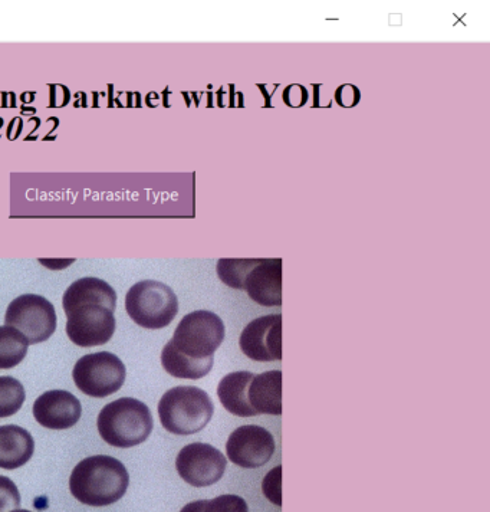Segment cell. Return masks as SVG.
I'll return each instance as SVG.
<instances>
[{"label": "cell", "instance_id": "1", "mask_svg": "<svg viewBox=\"0 0 490 512\" xmlns=\"http://www.w3.org/2000/svg\"><path fill=\"white\" fill-rule=\"evenodd\" d=\"M62 305L68 317V337L77 346H101L114 336L117 294L108 282L94 277L72 282Z\"/></svg>", "mask_w": 490, "mask_h": 512}, {"label": "cell", "instance_id": "2", "mask_svg": "<svg viewBox=\"0 0 490 512\" xmlns=\"http://www.w3.org/2000/svg\"><path fill=\"white\" fill-rule=\"evenodd\" d=\"M130 475L123 462L108 455L82 459L72 471L69 489L78 501L91 507H105L126 495Z\"/></svg>", "mask_w": 490, "mask_h": 512}, {"label": "cell", "instance_id": "3", "mask_svg": "<svg viewBox=\"0 0 490 512\" xmlns=\"http://www.w3.org/2000/svg\"><path fill=\"white\" fill-rule=\"evenodd\" d=\"M153 426L149 406L134 397H120L108 403L97 419L101 438L117 448L140 445L149 438Z\"/></svg>", "mask_w": 490, "mask_h": 512}, {"label": "cell", "instance_id": "4", "mask_svg": "<svg viewBox=\"0 0 490 512\" xmlns=\"http://www.w3.org/2000/svg\"><path fill=\"white\" fill-rule=\"evenodd\" d=\"M215 406L205 390L177 386L167 390L159 402L161 425L174 435H193L212 420Z\"/></svg>", "mask_w": 490, "mask_h": 512}, {"label": "cell", "instance_id": "5", "mask_svg": "<svg viewBox=\"0 0 490 512\" xmlns=\"http://www.w3.org/2000/svg\"><path fill=\"white\" fill-rule=\"evenodd\" d=\"M126 310L138 326L159 330L169 326L179 313V300L163 282L140 281L127 292Z\"/></svg>", "mask_w": 490, "mask_h": 512}, {"label": "cell", "instance_id": "6", "mask_svg": "<svg viewBox=\"0 0 490 512\" xmlns=\"http://www.w3.org/2000/svg\"><path fill=\"white\" fill-rule=\"evenodd\" d=\"M225 340V324L212 311L199 310L180 321L169 343L177 351L194 360L213 357Z\"/></svg>", "mask_w": 490, "mask_h": 512}, {"label": "cell", "instance_id": "7", "mask_svg": "<svg viewBox=\"0 0 490 512\" xmlns=\"http://www.w3.org/2000/svg\"><path fill=\"white\" fill-rule=\"evenodd\" d=\"M126 374L123 361L110 351L82 356L72 370L78 389L91 397H107L118 392L126 382Z\"/></svg>", "mask_w": 490, "mask_h": 512}, {"label": "cell", "instance_id": "8", "mask_svg": "<svg viewBox=\"0 0 490 512\" xmlns=\"http://www.w3.org/2000/svg\"><path fill=\"white\" fill-rule=\"evenodd\" d=\"M5 323L21 331L29 344L42 343L54 334L57 313L54 305L45 297L23 294L8 305Z\"/></svg>", "mask_w": 490, "mask_h": 512}, {"label": "cell", "instance_id": "9", "mask_svg": "<svg viewBox=\"0 0 490 512\" xmlns=\"http://www.w3.org/2000/svg\"><path fill=\"white\" fill-rule=\"evenodd\" d=\"M226 456L207 443L194 442L184 446L176 459V469L180 478L192 487H210L225 474Z\"/></svg>", "mask_w": 490, "mask_h": 512}, {"label": "cell", "instance_id": "10", "mask_svg": "<svg viewBox=\"0 0 490 512\" xmlns=\"http://www.w3.org/2000/svg\"><path fill=\"white\" fill-rule=\"evenodd\" d=\"M272 433L256 425L240 426L226 443L230 462L245 469H256L268 464L275 454Z\"/></svg>", "mask_w": 490, "mask_h": 512}, {"label": "cell", "instance_id": "11", "mask_svg": "<svg viewBox=\"0 0 490 512\" xmlns=\"http://www.w3.org/2000/svg\"><path fill=\"white\" fill-rule=\"evenodd\" d=\"M240 349L249 359L275 361L282 359V315L256 318L240 334Z\"/></svg>", "mask_w": 490, "mask_h": 512}, {"label": "cell", "instance_id": "12", "mask_svg": "<svg viewBox=\"0 0 490 512\" xmlns=\"http://www.w3.org/2000/svg\"><path fill=\"white\" fill-rule=\"evenodd\" d=\"M81 402L68 390H48L34 403V416L48 429H68L81 418Z\"/></svg>", "mask_w": 490, "mask_h": 512}, {"label": "cell", "instance_id": "13", "mask_svg": "<svg viewBox=\"0 0 490 512\" xmlns=\"http://www.w3.org/2000/svg\"><path fill=\"white\" fill-rule=\"evenodd\" d=\"M243 290L263 307H281L282 259H258L246 275Z\"/></svg>", "mask_w": 490, "mask_h": 512}, {"label": "cell", "instance_id": "14", "mask_svg": "<svg viewBox=\"0 0 490 512\" xmlns=\"http://www.w3.org/2000/svg\"><path fill=\"white\" fill-rule=\"evenodd\" d=\"M34 451V438L25 428L18 425L0 426V468H21L32 458Z\"/></svg>", "mask_w": 490, "mask_h": 512}, {"label": "cell", "instance_id": "15", "mask_svg": "<svg viewBox=\"0 0 490 512\" xmlns=\"http://www.w3.org/2000/svg\"><path fill=\"white\" fill-rule=\"evenodd\" d=\"M248 397L256 415H281L282 373L272 370L253 377Z\"/></svg>", "mask_w": 490, "mask_h": 512}, {"label": "cell", "instance_id": "16", "mask_svg": "<svg viewBox=\"0 0 490 512\" xmlns=\"http://www.w3.org/2000/svg\"><path fill=\"white\" fill-rule=\"evenodd\" d=\"M253 377L255 376L251 372H235L226 374L220 380L219 387H217V396H219L223 408L232 415L240 416V418L256 416L248 397V390Z\"/></svg>", "mask_w": 490, "mask_h": 512}, {"label": "cell", "instance_id": "17", "mask_svg": "<svg viewBox=\"0 0 490 512\" xmlns=\"http://www.w3.org/2000/svg\"><path fill=\"white\" fill-rule=\"evenodd\" d=\"M161 363H163L164 370L171 376L197 380L207 376L212 370L213 357L203 360L190 359L167 343L161 351Z\"/></svg>", "mask_w": 490, "mask_h": 512}, {"label": "cell", "instance_id": "18", "mask_svg": "<svg viewBox=\"0 0 490 512\" xmlns=\"http://www.w3.org/2000/svg\"><path fill=\"white\" fill-rule=\"evenodd\" d=\"M28 340L21 331L9 326H0V369L18 366L28 353Z\"/></svg>", "mask_w": 490, "mask_h": 512}, {"label": "cell", "instance_id": "19", "mask_svg": "<svg viewBox=\"0 0 490 512\" xmlns=\"http://www.w3.org/2000/svg\"><path fill=\"white\" fill-rule=\"evenodd\" d=\"M25 387L12 376H0V419L15 415L25 402Z\"/></svg>", "mask_w": 490, "mask_h": 512}, {"label": "cell", "instance_id": "20", "mask_svg": "<svg viewBox=\"0 0 490 512\" xmlns=\"http://www.w3.org/2000/svg\"><path fill=\"white\" fill-rule=\"evenodd\" d=\"M258 259H228L223 258L217 262V275L223 284L235 290H243L246 275L255 267Z\"/></svg>", "mask_w": 490, "mask_h": 512}, {"label": "cell", "instance_id": "21", "mask_svg": "<svg viewBox=\"0 0 490 512\" xmlns=\"http://www.w3.org/2000/svg\"><path fill=\"white\" fill-rule=\"evenodd\" d=\"M21 507V494L11 478L0 475V512H11Z\"/></svg>", "mask_w": 490, "mask_h": 512}, {"label": "cell", "instance_id": "22", "mask_svg": "<svg viewBox=\"0 0 490 512\" xmlns=\"http://www.w3.org/2000/svg\"><path fill=\"white\" fill-rule=\"evenodd\" d=\"M205 512H249V508L242 497L228 494L206 501Z\"/></svg>", "mask_w": 490, "mask_h": 512}, {"label": "cell", "instance_id": "23", "mask_svg": "<svg viewBox=\"0 0 490 512\" xmlns=\"http://www.w3.org/2000/svg\"><path fill=\"white\" fill-rule=\"evenodd\" d=\"M263 494L272 504L282 505V466H276L268 472L262 484Z\"/></svg>", "mask_w": 490, "mask_h": 512}, {"label": "cell", "instance_id": "24", "mask_svg": "<svg viewBox=\"0 0 490 512\" xmlns=\"http://www.w3.org/2000/svg\"><path fill=\"white\" fill-rule=\"evenodd\" d=\"M282 101L291 108L304 107L308 101L307 88L301 84L288 85L282 93Z\"/></svg>", "mask_w": 490, "mask_h": 512}, {"label": "cell", "instance_id": "25", "mask_svg": "<svg viewBox=\"0 0 490 512\" xmlns=\"http://www.w3.org/2000/svg\"><path fill=\"white\" fill-rule=\"evenodd\" d=\"M361 93L353 84L341 85L335 91V101L342 108H353L360 103Z\"/></svg>", "mask_w": 490, "mask_h": 512}, {"label": "cell", "instance_id": "26", "mask_svg": "<svg viewBox=\"0 0 490 512\" xmlns=\"http://www.w3.org/2000/svg\"><path fill=\"white\" fill-rule=\"evenodd\" d=\"M206 500L193 501L187 504L186 507L182 508L180 512H205Z\"/></svg>", "mask_w": 490, "mask_h": 512}, {"label": "cell", "instance_id": "27", "mask_svg": "<svg viewBox=\"0 0 490 512\" xmlns=\"http://www.w3.org/2000/svg\"><path fill=\"white\" fill-rule=\"evenodd\" d=\"M11 512H32V511H28V510H15V511H11Z\"/></svg>", "mask_w": 490, "mask_h": 512}]
</instances>
